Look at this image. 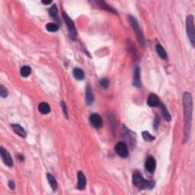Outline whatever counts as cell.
I'll return each mask as SVG.
<instances>
[{"instance_id":"obj_20","label":"cell","mask_w":195,"mask_h":195,"mask_svg":"<svg viewBox=\"0 0 195 195\" xmlns=\"http://www.w3.org/2000/svg\"><path fill=\"white\" fill-rule=\"evenodd\" d=\"M74 77L77 79V80H82L85 78V74L82 70L80 68H75L72 71Z\"/></svg>"},{"instance_id":"obj_7","label":"cell","mask_w":195,"mask_h":195,"mask_svg":"<svg viewBox=\"0 0 195 195\" xmlns=\"http://www.w3.org/2000/svg\"><path fill=\"white\" fill-rule=\"evenodd\" d=\"M0 155H1L2 159L7 166L12 167L13 166V160L12 158L11 155L9 154L8 151L3 147H1L0 149Z\"/></svg>"},{"instance_id":"obj_13","label":"cell","mask_w":195,"mask_h":195,"mask_svg":"<svg viewBox=\"0 0 195 195\" xmlns=\"http://www.w3.org/2000/svg\"><path fill=\"white\" fill-rule=\"evenodd\" d=\"M94 101L95 97L94 95H93L92 90H91V88L89 85H88L85 89V102L88 105H91L94 102Z\"/></svg>"},{"instance_id":"obj_28","label":"cell","mask_w":195,"mask_h":195,"mask_svg":"<svg viewBox=\"0 0 195 195\" xmlns=\"http://www.w3.org/2000/svg\"><path fill=\"white\" fill-rule=\"evenodd\" d=\"M60 105H61V108L63 109L65 117H66V118H68V111H67L66 105L64 101H61V102H60Z\"/></svg>"},{"instance_id":"obj_24","label":"cell","mask_w":195,"mask_h":195,"mask_svg":"<svg viewBox=\"0 0 195 195\" xmlns=\"http://www.w3.org/2000/svg\"><path fill=\"white\" fill-rule=\"evenodd\" d=\"M142 136L143 139L145 141H147V142H152V141H154L156 139V137L151 135L148 131H143L142 133Z\"/></svg>"},{"instance_id":"obj_3","label":"cell","mask_w":195,"mask_h":195,"mask_svg":"<svg viewBox=\"0 0 195 195\" xmlns=\"http://www.w3.org/2000/svg\"><path fill=\"white\" fill-rule=\"evenodd\" d=\"M186 32L190 42L193 47L195 46V32H194V16L190 15L186 18Z\"/></svg>"},{"instance_id":"obj_6","label":"cell","mask_w":195,"mask_h":195,"mask_svg":"<svg viewBox=\"0 0 195 195\" xmlns=\"http://www.w3.org/2000/svg\"><path fill=\"white\" fill-rule=\"evenodd\" d=\"M115 152L121 158H127L129 156L128 148H127V145L124 142H119L115 145Z\"/></svg>"},{"instance_id":"obj_4","label":"cell","mask_w":195,"mask_h":195,"mask_svg":"<svg viewBox=\"0 0 195 195\" xmlns=\"http://www.w3.org/2000/svg\"><path fill=\"white\" fill-rule=\"evenodd\" d=\"M63 19L65 21V23L67 27H68L69 30V36H70V38L72 41H76L77 40V32L76 28L75 25H74V22H72L71 18H70L68 15L66 13H65L63 12Z\"/></svg>"},{"instance_id":"obj_30","label":"cell","mask_w":195,"mask_h":195,"mask_svg":"<svg viewBox=\"0 0 195 195\" xmlns=\"http://www.w3.org/2000/svg\"><path fill=\"white\" fill-rule=\"evenodd\" d=\"M8 187L10 188V189L12 190H15V184L13 181H9L8 182Z\"/></svg>"},{"instance_id":"obj_1","label":"cell","mask_w":195,"mask_h":195,"mask_svg":"<svg viewBox=\"0 0 195 195\" xmlns=\"http://www.w3.org/2000/svg\"><path fill=\"white\" fill-rule=\"evenodd\" d=\"M183 109H184V141L186 143L188 140L191 134V120H192V110H193V101L192 95L189 92H184L182 96Z\"/></svg>"},{"instance_id":"obj_9","label":"cell","mask_w":195,"mask_h":195,"mask_svg":"<svg viewBox=\"0 0 195 195\" xmlns=\"http://www.w3.org/2000/svg\"><path fill=\"white\" fill-rule=\"evenodd\" d=\"M89 120H90L91 124H92L93 127H95L96 129L100 128L102 126V118H101V117L98 114H91L90 115V117H89Z\"/></svg>"},{"instance_id":"obj_11","label":"cell","mask_w":195,"mask_h":195,"mask_svg":"<svg viewBox=\"0 0 195 195\" xmlns=\"http://www.w3.org/2000/svg\"><path fill=\"white\" fill-rule=\"evenodd\" d=\"M134 85L137 88L141 87V77H140V68L138 66L135 67L134 71Z\"/></svg>"},{"instance_id":"obj_19","label":"cell","mask_w":195,"mask_h":195,"mask_svg":"<svg viewBox=\"0 0 195 195\" xmlns=\"http://www.w3.org/2000/svg\"><path fill=\"white\" fill-rule=\"evenodd\" d=\"M159 106H160V108H161L162 113H163V117H164V118H165V120H166V121H168V122L171 121V120H172V117H171L170 114H169V112L168 111V110H167V108H166V107H165V105H163V103H160Z\"/></svg>"},{"instance_id":"obj_21","label":"cell","mask_w":195,"mask_h":195,"mask_svg":"<svg viewBox=\"0 0 195 195\" xmlns=\"http://www.w3.org/2000/svg\"><path fill=\"white\" fill-rule=\"evenodd\" d=\"M49 14L54 20H56L59 22V16H58V9L56 8V5H53L50 8Z\"/></svg>"},{"instance_id":"obj_8","label":"cell","mask_w":195,"mask_h":195,"mask_svg":"<svg viewBox=\"0 0 195 195\" xmlns=\"http://www.w3.org/2000/svg\"><path fill=\"white\" fill-rule=\"evenodd\" d=\"M124 137L126 139L128 145H130V146L134 147L135 146L136 144V134L135 133H133L132 131L128 130L127 128L124 129Z\"/></svg>"},{"instance_id":"obj_23","label":"cell","mask_w":195,"mask_h":195,"mask_svg":"<svg viewBox=\"0 0 195 195\" xmlns=\"http://www.w3.org/2000/svg\"><path fill=\"white\" fill-rule=\"evenodd\" d=\"M46 28L50 32H56L60 28V26L56 23H47L46 25Z\"/></svg>"},{"instance_id":"obj_15","label":"cell","mask_w":195,"mask_h":195,"mask_svg":"<svg viewBox=\"0 0 195 195\" xmlns=\"http://www.w3.org/2000/svg\"><path fill=\"white\" fill-rule=\"evenodd\" d=\"M147 104L150 107H156L160 104L158 96L155 94H151L147 100Z\"/></svg>"},{"instance_id":"obj_27","label":"cell","mask_w":195,"mask_h":195,"mask_svg":"<svg viewBox=\"0 0 195 195\" xmlns=\"http://www.w3.org/2000/svg\"><path fill=\"white\" fill-rule=\"evenodd\" d=\"M100 85L102 89H106L108 88V85H109V80L108 79L104 78V79H101L100 80Z\"/></svg>"},{"instance_id":"obj_26","label":"cell","mask_w":195,"mask_h":195,"mask_svg":"<svg viewBox=\"0 0 195 195\" xmlns=\"http://www.w3.org/2000/svg\"><path fill=\"white\" fill-rule=\"evenodd\" d=\"M8 89H7L4 85H0V96H1L2 98H5L8 96Z\"/></svg>"},{"instance_id":"obj_22","label":"cell","mask_w":195,"mask_h":195,"mask_svg":"<svg viewBox=\"0 0 195 195\" xmlns=\"http://www.w3.org/2000/svg\"><path fill=\"white\" fill-rule=\"evenodd\" d=\"M21 75L23 77H28L30 76L31 72H32V70H31V67L28 66H24L21 69Z\"/></svg>"},{"instance_id":"obj_25","label":"cell","mask_w":195,"mask_h":195,"mask_svg":"<svg viewBox=\"0 0 195 195\" xmlns=\"http://www.w3.org/2000/svg\"><path fill=\"white\" fill-rule=\"evenodd\" d=\"M98 6H99V7H101V8H104V9L105 10H108V11L111 12H114V13H117L116 12H115V10L114 9V8H112L111 6H108V4H107L105 2H103V1H100V2H98Z\"/></svg>"},{"instance_id":"obj_14","label":"cell","mask_w":195,"mask_h":195,"mask_svg":"<svg viewBox=\"0 0 195 195\" xmlns=\"http://www.w3.org/2000/svg\"><path fill=\"white\" fill-rule=\"evenodd\" d=\"M12 128L14 130V132L16 134H18V136H20L22 138H25L27 136V133L26 131L24 130L23 127L22 126L19 125V124H12Z\"/></svg>"},{"instance_id":"obj_18","label":"cell","mask_w":195,"mask_h":195,"mask_svg":"<svg viewBox=\"0 0 195 195\" xmlns=\"http://www.w3.org/2000/svg\"><path fill=\"white\" fill-rule=\"evenodd\" d=\"M46 178H47L48 182H49L50 185H51V188L53 189V191H56L57 189L58 185H57V182H56V180L55 179V178L51 175V174L48 173L46 175Z\"/></svg>"},{"instance_id":"obj_5","label":"cell","mask_w":195,"mask_h":195,"mask_svg":"<svg viewBox=\"0 0 195 195\" xmlns=\"http://www.w3.org/2000/svg\"><path fill=\"white\" fill-rule=\"evenodd\" d=\"M129 21H130V23L131 24V25H132L134 30L135 31L136 34H137V40H138V41H139V44L144 47L146 43H145V39H144V37H143V33L142 32H141V29L139 28V23H138L137 19H136V18H134V17H133V16H129Z\"/></svg>"},{"instance_id":"obj_31","label":"cell","mask_w":195,"mask_h":195,"mask_svg":"<svg viewBox=\"0 0 195 195\" xmlns=\"http://www.w3.org/2000/svg\"><path fill=\"white\" fill-rule=\"evenodd\" d=\"M52 2V1H42V3L43 4H44V5H49V4H51V3Z\"/></svg>"},{"instance_id":"obj_12","label":"cell","mask_w":195,"mask_h":195,"mask_svg":"<svg viewBox=\"0 0 195 195\" xmlns=\"http://www.w3.org/2000/svg\"><path fill=\"white\" fill-rule=\"evenodd\" d=\"M77 178H78V182H77V189L84 190L86 187V178L83 172L79 171L77 173Z\"/></svg>"},{"instance_id":"obj_17","label":"cell","mask_w":195,"mask_h":195,"mask_svg":"<svg viewBox=\"0 0 195 195\" xmlns=\"http://www.w3.org/2000/svg\"><path fill=\"white\" fill-rule=\"evenodd\" d=\"M156 52L158 53V56L160 58L163 59V60H166L167 59V53L165 51V50L164 49V47L161 45L160 44H156Z\"/></svg>"},{"instance_id":"obj_10","label":"cell","mask_w":195,"mask_h":195,"mask_svg":"<svg viewBox=\"0 0 195 195\" xmlns=\"http://www.w3.org/2000/svg\"><path fill=\"white\" fill-rule=\"evenodd\" d=\"M145 167H146V169L149 173H153L156 167V159L153 156L148 157V158L146 161V163H145Z\"/></svg>"},{"instance_id":"obj_29","label":"cell","mask_w":195,"mask_h":195,"mask_svg":"<svg viewBox=\"0 0 195 195\" xmlns=\"http://www.w3.org/2000/svg\"><path fill=\"white\" fill-rule=\"evenodd\" d=\"M153 126H154L155 130H157V129H158V126H159V119H158L157 117H155Z\"/></svg>"},{"instance_id":"obj_2","label":"cell","mask_w":195,"mask_h":195,"mask_svg":"<svg viewBox=\"0 0 195 195\" xmlns=\"http://www.w3.org/2000/svg\"><path fill=\"white\" fill-rule=\"evenodd\" d=\"M133 183L139 189H151L154 187L155 183L153 181L146 180L139 172H135L133 175Z\"/></svg>"},{"instance_id":"obj_16","label":"cell","mask_w":195,"mask_h":195,"mask_svg":"<svg viewBox=\"0 0 195 195\" xmlns=\"http://www.w3.org/2000/svg\"><path fill=\"white\" fill-rule=\"evenodd\" d=\"M38 111L42 115H47L51 112V107L46 102H41L38 105Z\"/></svg>"}]
</instances>
